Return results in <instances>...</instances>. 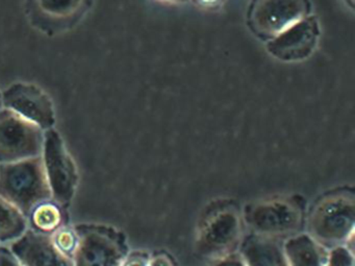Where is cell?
<instances>
[{
    "mask_svg": "<svg viewBox=\"0 0 355 266\" xmlns=\"http://www.w3.org/2000/svg\"><path fill=\"white\" fill-rule=\"evenodd\" d=\"M307 226L309 234L325 249L338 245L351 247L355 226L353 191H338L324 197L311 210Z\"/></svg>",
    "mask_w": 355,
    "mask_h": 266,
    "instance_id": "obj_1",
    "label": "cell"
},
{
    "mask_svg": "<svg viewBox=\"0 0 355 266\" xmlns=\"http://www.w3.org/2000/svg\"><path fill=\"white\" fill-rule=\"evenodd\" d=\"M0 197L26 216L41 201L53 199L41 156L0 164Z\"/></svg>",
    "mask_w": 355,
    "mask_h": 266,
    "instance_id": "obj_2",
    "label": "cell"
},
{
    "mask_svg": "<svg viewBox=\"0 0 355 266\" xmlns=\"http://www.w3.org/2000/svg\"><path fill=\"white\" fill-rule=\"evenodd\" d=\"M243 222L253 234L279 239L296 234L303 224L299 201L288 197L263 199L246 206Z\"/></svg>",
    "mask_w": 355,
    "mask_h": 266,
    "instance_id": "obj_3",
    "label": "cell"
},
{
    "mask_svg": "<svg viewBox=\"0 0 355 266\" xmlns=\"http://www.w3.org/2000/svg\"><path fill=\"white\" fill-rule=\"evenodd\" d=\"M76 230L80 247L74 256L73 266H120L128 255L125 235L109 224H80Z\"/></svg>",
    "mask_w": 355,
    "mask_h": 266,
    "instance_id": "obj_4",
    "label": "cell"
},
{
    "mask_svg": "<svg viewBox=\"0 0 355 266\" xmlns=\"http://www.w3.org/2000/svg\"><path fill=\"white\" fill-rule=\"evenodd\" d=\"M243 224L242 215L234 208L215 210L203 219L197 230V255L213 262L236 251L243 239Z\"/></svg>",
    "mask_w": 355,
    "mask_h": 266,
    "instance_id": "obj_5",
    "label": "cell"
},
{
    "mask_svg": "<svg viewBox=\"0 0 355 266\" xmlns=\"http://www.w3.org/2000/svg\"><path fill=\"white\" fill-rule=\"evenodd\" d=\"M41 158L51 197L64 207H69L78 189V166L55 128L45 131Z\"/></svg>",
    "mask_w": 355,
    "mask_h": 266,
    "instance_id": "obj_6",
    "label": "cell"
},
{
    "mask_svg": "<svg viewBox=\"0 0 355 266\" xmlns=\"http://www.w3.org/2000/svg\"><path fill=\"white\" fill-rule=\"evenodd\" d=\"M45 131L11 110H0V164L40 157Z\"/></svg>",
    "mask_w": 355,
    "mask_h": 266,
    "instance_id": "obj_7",
    "label": "cell"
},
{
    "mask_svg": "<svg viewBox=\"0 0 355 266\" xmlns=\"http://www.w3.org/2000/svg\"><path fill=\"white\" fill-rule=\"evenodd\" d=\"M309 12V0H253L247 19L255 35L271 40Z\"/></svg>",
    "mask_w": 355,
    "mask_h": 266,
    "instance_id": "obj_8",
    "label": "cell"
},
{
    "mask_svg": "<svg viewBox=\"0 0 355 266\" xmlns=\"http://www.w3.org/2000/svg\"><path fill=\"white\" fill-rule=\"evenodd\" d=\"M3 107L36 124L43 131L55 124L53 101L44 90L32 83H14L1 92Z\"/></svg>",
    "mask_w": 355,
    "mask_h": 266,
    "instance_id": "obj_9",
    "label": "cell"
},
{
    "mask_svg": "<svg viewBox=\"0 0 355 266\" xmlns=\"http://www.w3.org/2000/svg\"><path fill=\"white\" fill-rule=\"evenodd\" d=\"M319 38L320 26L317 18L306 16L268 41L267 51L278 61L296 63L304 61L313 55Z\"/></svg>",
    "mask_w": 355,
    "mask_h": 266,
    "instance_id": "obj_10",
    "label": "cell"
},
{
    "mask_svg": "<svg viewBox=\"0 0 355 266\" xmlns=\"http://www.w3.org/2000/svg\"><path fill=\"white\" fill-rule=\"evenodd\" d=\"M7 247L22 266H73L72 259L55 249L51 236L30 228Z\"/></svg>",
    "mask_w": 355,
    "mask_h": 266,
    "instance_id": "obj_11",
    "label": "cell"
},
{
    "mask_svg": "<svg viewBox=\"0 0 355 266\" xmlns=\"http://www.w3.org/2000/svg\"><path fill=\"white\" fill-rule=\"evenodd\" d=\"M239 251L247 266H288L279 239L252 233L242 239Z\"/></svg>",
    "mask_w": 355,
    "mask_h": 266,
    "instance_id": "obj_12",
    "label": "cell"
},
{
    "mask_svg": "<svg viewBox=\"0 0 355 266\" xmlns=\"http://www.w3.org/2000/svg\"><path fill=\"white\" fill-rule=\"evenodd\" d=\"M282 249L288 266H325L328 249L309 233H296L286 237Z\"/></svg>",
    "mask_w": 355,
    "mask_h": 266,
    "instance_id": "obj_13",
    "label": "cell"
},
{
    "mask_svg": "<svg viewBox=\"0 0 355 266\" xmlns=\"http://www.w3.org/2000/svg\"><path fill=\"white\" fill-rule=\"evenodd\" d=\"M26 218L30 230L47 236H51L62 226L69 224L67 208L53 199L35 206Z\"/></svg>",
    "mask_w": 355,
    "mask_h": 266,
    "instance_id": "obj_14",
    "label": "cell"
},
{
    "mask_svg": "<svg viewBox=\"0 0 355 266\" xmlns=\"http://www.w3.org/2000/svg\"><path fill=\"white\" fill-rule=\"evenodd\" d=\"M35 16L44 22L64 26L80 17L87 0H31Z\"/></svg>",
    "mask_w": 355,
    "mask_h": 266,
    "instance_id": "obj_15",
    "label": "cell"
},
{
    "mask_svg": "<svg viewBox=\"0 0 355 266\" xmlns=\"http://www.w3.org/2000/svg\"><path fill=\"white\" fill-rule=\"evenodd\" d=\"M28 228L26 216L0 197V244L9 245L21 237Z\"/></svg>",
    "mask_w": 355,
    "mask_h": 266,
    "instance_id": "obj_16",
    "label": "cell"
},
{
    "mask_svg": "<svg viewBox=\"0 0 355 266\" xmlns=\"http://www.w3.org/2000/svg\"><path fill=\"white\" fill-rule=\"evenodd\" d=\"M51 238L55 249L62 255L73 260L80 242V234H78L76 226L66 224L58 230L55 234L51 235Z\"/></svg>",
    "mask_w": 355,
    "mask_h": 266,
    "instance_id": "obj_17",
    "label": "cell"
},
{
    "mask_svg": "<svg viewBox=\"0 0 355 266\" xmlns=\"http://www.w3.org/2000/svg\"><path fill=\"white\" fill-rule=\"evenodd\" d=\"M325 266H354L353 249L348 245H338L328 249Z\"/></svg>",
    "mask_w": 355,
    "mask_h": 266,
    "instance_id": "obj_18",
    "label": "cell"
},
{
    "mask_svg": "<svg viewBox=\"0 0 355 266\" xmlns=\"http://www.w3.org/2000/svg\"><path fill=\"white\" fill-rule=\"evenodd\" d=\"M151 256L144 251H128L120 266H149Z\"/></svg>",
    "mask_w": 355,
    "mask_h": 266,
    "instance_id": "obj_19",
    "label": "cell"
},
{
    "mask_svg": "<svg viewBox=\"0 0 355 266\" xmlns=\"http://www.w3.org/2000/svg\"><path fill=\"white\" fill-rule=\"evenodd\" d=\"M211 266H247L240 251H232L211 262Z\"/></svg>",
    "mask_w": 355,
    "mask_h": 266,
    "instance_id": "obj_20",
    "label": "cell"
},
{
    "mask_svg": "<svg viewBox=\"0 0 355 266\" xmlns=\"http://www.w3.org/2000/svg\"><path fill=\"white\" fill-rule=\"evenodd\" d=\"M0 266H22L7 245H0Z\"/></svg>",
    "mask_w": 355,
    "mask_h": 266,
    "instance_id": "obj_21",
    "label": "cell"
},
{
    "mask_svg": "<svg viewBox=\"0 0 355 266\" xmlns=\"http://www.w3.org/2000/svg\"><path fill=\"white\" fill-rule=\"evenodd\" d=\"M149 266H174L173 261L169 256L166 253H159V255L151 257L150 265Z\"/></svg>",
    "mask_w": 355,
    "mask_h": 266,
    "instance_id": "obj_22",
    "label": "cell"
},
{
    "mask_svg": "<svg viewBox=\"0 0 355 266\" xmlns=\"http://www.w3.org/2000/svg\"><path fill=\"white\" fill-rule=\"evenodd\" d=\"M157 1H159V3H171V5H174V3H184L186 0H157Z\"/></svg>",
    "mask_w": 355,
    "mask_h": 266,
    "instance_id": "obj_23",
    "label": "cell"
},
{
    "mask_svg": "<svg viewBox=\"0 0 355 266\" xmlns=\"http://www.w3.org/2000/svg\"><path fill=\"white\" fill-rule=\"evenodd\" d=\"M199 3H203V5H214V3H218L219 0H198Z\"/></svg>",
    "mask_w": 355,
    "mask_h": 266,
    "instance_id": "obj_24",
    "label": "cell"
},
{
    "mask_svg": "<svg viewBox=\"0 0 355 266\" xmlns=\"http://www.w3.org/2000/svg\"><path fill=\"white\" fill-rule=\"evenodd\" d=\"M3 99H1V92H0V110L3 109Z\"/></svg>",
    "mask_w": 355,
    "mask_h": 266,
    "instance_id": "obj_25",
    "label": "cell"
},
{
    "mask_svg": "<svg viewBox=\"0 0 355 266\" xmlns=\"http://www.w3.org/2000/svg\"><path fill=\"white\" fill-rule=\"evenodd\" d=\"M347 1H349V3H350V5L353 6V0H347Z\"/></svg>",
    "mask_w": 355,
    "mask_h": 266,
    "instance_id": "obj_26",
    "label": "cell"
},
{
    "mask_svg": "<svg viewBox=\"0 0 355 266\" xmlns=\"http://www.w3.org/2000/svg\"><path fill=\"white\" fill-rule=\"evenodd\" d=\"M0 245H1V244H0Z\"/></svg>",
    "mask_w": 355,
    "mask_h": 266,
    "instance_id": "obj_27",
    "label": "cell"
}]
</instances>
